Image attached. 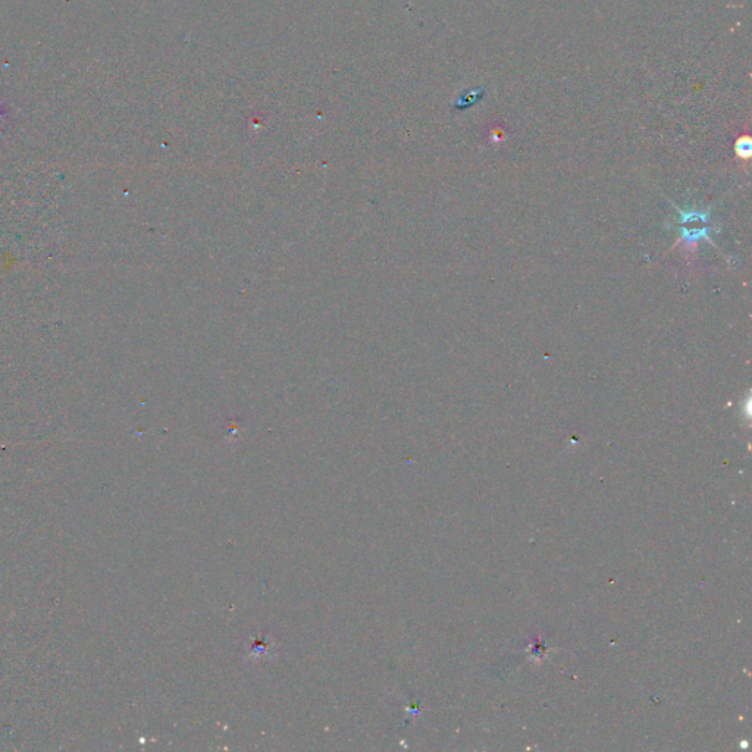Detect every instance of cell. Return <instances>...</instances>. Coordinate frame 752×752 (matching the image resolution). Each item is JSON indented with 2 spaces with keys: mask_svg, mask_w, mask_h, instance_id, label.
I'll list each match as a JSON object with an SVG mask.
<instances>
[{
  "mask_svg": "<svg viewBox=\"0 0 752 752\" xmlns=\"http://www.w3.org/2000/svg\"><path fill=\"white\" fill-rule=\"evenodd\" d=\"M8 117L9 109L6 108L5 100L0 99V134H2L3 127H5V122Z\"/></svg>",
  "mask_w": 752,
  "mask_h": 752,
  "instance_id": "6da1fadb",
  "label": "cell"
},
{
  "mask_svg": "<svg viewBox=\"0 0 752 752\" xmlns=\"http://www.w3.org/2000/svg\"><path fill=\"white\" fill-rule=\"evenodd\" d=\"M750 150H751L750 149V141H748V140H745V141L744 140H739V143H738V152H739V155L748 156V155H750Z\"/></svg>",
  "mask_w": 752,
  "mask_h": 752,
  "instance_id": "7a4b0ae2",
  "label": "cell"
}]
</instances>
